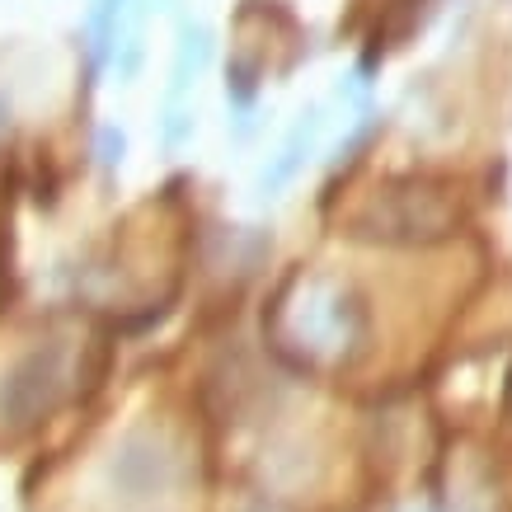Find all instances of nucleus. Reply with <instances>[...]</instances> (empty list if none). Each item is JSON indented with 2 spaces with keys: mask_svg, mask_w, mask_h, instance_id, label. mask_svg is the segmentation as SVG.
I'll return each instance as SVG.
<instances>
[{
  "mask_svg": "<svg viewBox=\"0 0 512 512\" xmlns=\"http://www.w3.org/2000/svg\"><path fill=\"white\" fill-rule=\"evenodd\" d=\"M62 400V353L57 348H33L0 376V419L38 423Z\"/></svg>",
  "mask_w": 512,
  "mask_h": 512,
  "instance_id": "nucleus-1",
  "label": "nucleus"
}]
</instances>
